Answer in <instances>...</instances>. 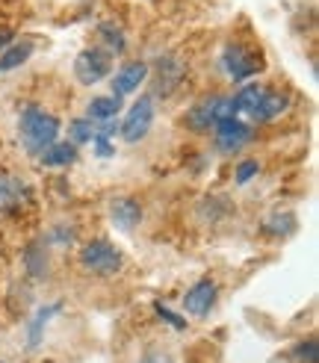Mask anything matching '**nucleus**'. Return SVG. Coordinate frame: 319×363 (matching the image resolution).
Returning a JSON list of instances; mask_svg holds the SVG:
<instances>
[{
    "mask_svg": "<svg viewBox=\"0 0 319 363\" xmlns=\"http://www.w3.org/2000/svg\"><path fill=\"white\" fill-rule=\"evenodd\" d=\"M219 301V286L216 281H210V278H201V281H195L189 289H186V296H184V311L189 316H207L213 307H216Z\"/></svg>",
    "mask_w": 319,
    "mask_h": 363,
    "instance_id": "nucleus-9",
    "label": "nucleus"
},
{
    "mask_svg": "<svg viewBox=\"0 0 319 363\" xmlns=\"http://www.w3.org/2000/svg\"><path fill=\"white\" fill-rule=\"evenodd\" d=\"M92 145H95L98 157H113V154H116V151H113V142H110V136H101V133H95V136H92Z\"/></svg>",
    "mask_w": 319,
    "mask_h": 363,
    "instance_id": "nucleus-25",
    "label": "nucleus"
},
{
    "mask_svg": "<svg viewBox=\"0 0 319 363\" xmlns=\"http://www.w3.org/2000/svg\"><path fill=\"white\" fill-rule=\"evenodd\" d=\"M222 104H225V95L204 98L201 104H195L192 110L184 116V124L192 133H210L213 127H216V121H222Z\"/></svg>",
    "mask_w": 319,
    "mask_h": 363,
    "instance_id": "nucleus-7",
    "label": "nucleus"
},
{
    "mask_svg": "<svg viewBox=\"0 0 319 363\" xmlns=\"http://www.w3.org/2000/svg\"><path fill=\"white\" fill-rule=\"evenodd\" d=\"M124 257L121 251L110 242V240H89L83 248H80V266L86 272H92V275H116V272L121 269Z\"/></svg>",
    "mask_w": 319,
    "mask_h": 363,
    "instance_id": "nucleus-2",
    "label": "nucleus"
},
{
    "mask_svg": "<svg viewBox=\"0 0 319 363\" xmlns=\"http://www.w3.org/2000/svg\"><path fill=\"white\" fill-rule=\"evenodd\" d=\"M74 240H77V228L74 225H53L47 230V240L45 242H50V245H71Z\"/></svg>",
    "mask_w": 319,
    "mask_h": 363,
    "instance_id": "nucleus-22",
    "label": "nucleus"
},
{
    "mask_svg": "<svg viewBox=\"0 0 319 363\" xmlns=\"http://www.w3.org/2000/svg\"><path fill=\"white\" fill-rule=\"evenodd\" d=\"M98 39L103 42V53H110V57H118V53H124V48H128V39H124L121 27L116 24H101L98 27Z\"/></svg>",
    "mask_w": 319,
    "mask_h": 363,
    "instance_id": "nucleus-19",
    "label": "nucleus"
},
{
    "mask_svg": "<svg viewBox=\"0 0 319 363\" xmlns=\"http://www.w3.org/2000/svg\"><path fill=\"white\" fill-rule=\"evenodd\" d=\"M148 62H128V65H124V68H118L116 71V77H113V98H124V95H133L136 92V89L142 86V83H145L148 80Z\"/></svg>",
    "mask_w": 319,
    "mask_h": 363,
    "instance_id": "nucleus-11",
    "label": "nucleus"
},
{
    "mask_svg": "<svg viewBox=\"0 0 319 363\" xmlns=\"http://www.w3.org/2000/svg\"><path fill=\"white\" fill-rule=\"evenodd\" d=\"M110 222L113 228L124 230V233H130L142 225V204L136 201V198L130 195H118L110 201Z\"/></svg>",
    "mask_w": 319,
    "mask_h": 363,
    "instance_id": "nucleus-10",
    "label": "nucleus"
},
{
    "mask_svg": "<svg viewBox=\"0 0 319 363\" xmlns=\"http://www.w3.org/2000/svg\"><path fill=\"white\" fill-rule=\"evenodd\" d=\"M257 172H260V162H257V160H242L240 166H237V184L245 186Z\"/></svg>",
    "mask_w": 319,
    "mask_h": 363,
    "instance_id": "nucleus-23",
    "label": "nucleus"
},
{
    "mask_svg": "<svg viewBox=\"0 0 319 363\" xmlns=\"http://www.w3.org/2000/svg\"><path fill=\"white\" fill-rule=\"evenodd\" d=\"M184 77H186V65L181 62V57L166 53V57L157 60V65H154V89H157V95L169 98L174 89L184 83Z\"/></svg>",
    "mask_w": 319,
    "mask_h": 363,
    "instance_id": "nucleus-8",
    "label": "nucleus"
},
{
    "mask_svg": "<svg viewBox=\"0 0 319 363\" xmlns=\"http://www.w3.org/2000/svg\"><path fill=\"white\" fill-rule=\"evenodd\" d=\"M30 198V186L15 174H0V216L15 213Z\"/></svg>",
    "mask_w": 319,
    "mask_h": 363,
    "instance_id": "nucleus-13",
    "label": "nucleus"
},
{
    "mask_svg": "<svg viewBox=\"0 0 319 363\" xmlns=\"http://www.w3.org/2000/svg\"><path fill=\"white\" fill-rule=\"evenodd\" d=\"M121 113V101L118 98H92L89 101V110H86V118L92 121V124H103V121H116Z\"/></svg>",
    "mask_w": 319,
    "mask_h": 363,
    "instance_id": "nucleus-17",
    "label": "nucleus"
},
{
    "mask_svg": "<svg viewBox=\"0 0 319 363\" xmlns=\"http://www.w3.org/2000/svg\"><path fill=\"white\" fill-rule=\"evenodd\" d=\"M24 269H27V275L35 278V281L47 278L50 257H47V245H45V242H30V245L24 248Z\"/></svg>",
    "mask_w": 319,
    "mask_h": 363,
    "instance_id": "nucleus-15",
    "label": "nucleus"
},
{
    "mask_svg": "<svg viewBox=\"0 0 319 363\" xmlns=\"http://www.w3.org/2000/svg\"><path fill=\"white\" fill-rule=\"evenodd\" d=\"M57 313H62V301H50V304H45V307H39L33 316H30V322H27V352H35L42 346V340H45V331H47V325H50V319L57 316Z\"/></svg>",
    "mask_w": 319,
    "mask_h": 363,
    "instance_id": "nucleus-12",
    "label": "nucleus"
},
{
    "mask_svg": "<svg viewBox=\"0 0 319 363\" xmlns=\"http://www.w3.org/2000/svg\"><path fill=\"white\" fill-rule=\"evenodd\" d=\"M12 39H15V33L9 27H0V48H9Z\"/></svg>",
    "mask_w": 319,
    "mask_h": 363,
    "instance_id": "nucleus-27",
    "label": "nucleus"
},
{
    "mask_svg": "<svg viewBox=\"0 0 319 363\" xmlns=\"http://www.w3.org/2000/svg\"><path fill=\"white\" fill-rule=\"evenodd\" d=\"M290 360L293 363H319V340L316 337L298 340L296 346L290 349Z\"/></svg>",
    "mask_w": 319,
    "mask_h": 363,
    "instance_id": "nucleus-20",
    "label": "nucleus"
},
{
    "mask_svg": "<svg viewBox=\"0 0 319 363\" xmlns=\"http://www.w3.org/2000/svg\"><path fill=\"white\" fill-rule=\"evenodd\" d=\"M30 57H33V42H30V39L12 42L9 48L0 50V71H12V68H18V65H24Z\"/></svg>",
    "mask_w": 319,
    "mask_h": 363,
    "instance_id": "nucleus-18",
    "label": "nucleus"
},
{
    "mask_svg": "<svg viewBox=\"0 0 319 363\" xmlns=\"http://www.w3.org/2000/svg\"><path fill=\"white\" fill-rule=\"evenodd\" d=\"M139 363H174V360H172V354L163 352V349H148L145 354H142Z\"/></svg>",
    "mask_w": 319,
    "mask_h": 363,
    "instance_id": "nucleus-26",
    "label": "nucleus"
},
{
    "mask_svg": "<svg viewBox=\"0 0 319 363\" xmlns=\"http://www.w3.org/2000/svg\"><path fill=\"white\" fill-rule=\"evenodd\" d=\"M213 136H216L219 154H234V151H242L245 145L252 142L254 130H252V124L242 121V118H225L213 127Z\"/></svg>",
    "mask_w": 319,
    "mask_h": 363,
    "instance_id": "nucleus-6",
    "label": "nucleus"
},
{
    "mask_svg": "<svg viewBox=\"0 0 319 363\" xmlns=\"http://www.w3.org/2000/svg\"><path fill=\"white\" fill-rule=\"evenodd\" d=\"M222 65H225V71H228L230 80H240V83H242V80H252L254 74H260V71H263V57H260L257 50L234 42V45L225 48Z\"/></svg>",
    "mask_w": 319,
    "mask_h": 363,
    "instance_id": "nucleus-3",
    "label": "nucleus"
},
{
    "mask_svg": "<svg viewBox=\"0 0 319 363\" xmlns=\"http://www.w3.org/2000/svg\"><path fill=\"white\" fill-rule=\"evenodd\" d=\"M154 311L160 313V319H166L174 331H184V328H186V319H177V316L169 311V307H163V304H154Z\"/></svg>",
    "mask_w": 319,
    "mask_h": 363,
    "instance_id": "nucleus-24",
    "label": "nucleus"
},
{
    "mask_svg": "<svg viewBox=\"0 0 319 363\" xmlns=\"http://www.w3.org/2000/svg\"><path fill=\"white\" fill-rule=\"evenodd\" d=\"M18 136H21L24 148L30 154H42V151L50 148L53 142H57V136H60V118L45 113L42 106L30 104V106H24V110H21V116H18Z\"/></svg>",
    "mask_w": 319,
    "mask_h": 363,
    "instance_id": "nucleus-1",
    "label": "nucleus"
},
{
    "mask_svg": "<svg viewBox=\"0 0 319 363\" xmlns=\"http://www.w3.org/2000/svg\"><path fill=\"white\" fill-rule=\"evenodd\" d=\"M284 110H287V95H281V92H272V89H266L263 92V98H260V104L252 110V121H257V124H263V121H272V118H278Z\"/></svg>",
    "mask_w": 319,
    "mask_h": 363,
    "instance_id": "nucleus-14",
    "label": "nucleus"
},
{
    "mask_svg": "<svg viewBox=\"0 0 319 363\" xmlns=\"http://www.w3.org/2000/svg\"><path fill=\"white\" fill-rule=\"evenodd\" d=\"M42 157V166L47 169H65L71 166V162L77 160V145H71V142H53L47 151L39 154Z\"/></svg>",
    "mask_w": 319,
    "mask_h": 363,
    "instance_id": "nucleus-16",
    "label": "nucleus"
},
{
    "mask_svg": "<svg viewBox=\"0 0 319 363\" xmlns=\"http://www.w3.org/2000/svg\"><path fill=\"white\" fill-rule=\"evenodd\" d=\"M68 133H71V145H86V142H92V136H95V124L89 118H74L71 127H68Z\"/></svg>",
    "mask_w": 319,
    "mask_h": 363,
    "instance_id": "nucleus-21",
    "label": "nucleus"
},
{
    "mask_svg": "<svg viewBox=\"0 0 319 363\" xmlns=\"http://www.w3.org/2000/svg\"><path fill=\"white\" fill-rule=\"evenodd\" d=\"M151 124H154V98L151 95H142L130 106V110H128L124 121L118 124V133H121L124 142L136 145V142H142V139L151 133Z\"/></svg>",
    "mask_w": 319,
    "mask_h": 363,
    "instance_id": "nucleus-4",
    "label": "nucleus"
},
{
    "mask_svg": "<svg viewBox=\"0 0 319 363\" xmlns=\"http://www.w3.org/2000/svg\"><path fill=\"white\" fill-rule=\"evenodd\" d=\"M110 71H113V57L103 53L101 48H86V50L77 53V60H74V77L83 86H95V83L106 80Z\"/></svg>",
    "mask_w": 319,
    "mask_h": 363,
    "instance_id": "nucleus-5",
    "label": "nucleus"
}]
</instances>
